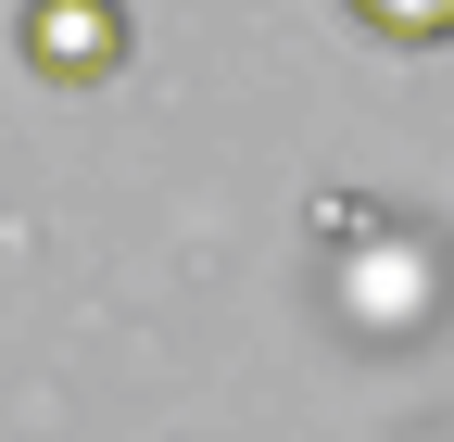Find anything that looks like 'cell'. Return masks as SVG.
<instances>
[{
	"mask_svg": "<svg viewBox=\"0 0 454 442\" xmlns=\"http://www.w3.org/2000/svg\"><path fill=\"white\" fill-rule=\"evenodd\" d=\"M26 64L89 89V76L127 64V13H114V0H26Z\"/></svg>",
	"mask_w": 454,
	"mask_h": 442,
	"instance_id": "6da1fadb",
	"label": "cell"
},
{
	"mask_svg": "<svg viewBox=\"0 0 454 442\" xmlns=\"http://www.w3.org/2000/svg\"><path fill=\"white\" fill-rule=\"evenodd\" d=\"M340 13H354L379 51H442L454 38V0H340Z\"/></svg>",
	"mask_w": 454,
	"mask_h": 442,
	"instance_id": "7a4b0ae2",
	"label": "cell"
}]
</instances>
